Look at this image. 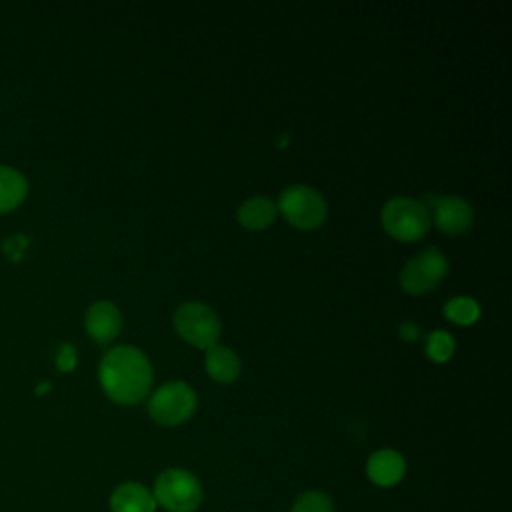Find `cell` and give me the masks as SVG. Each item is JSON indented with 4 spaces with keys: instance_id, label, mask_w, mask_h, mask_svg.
<instances>
[{
    "instance_id": "cell-1",
    "label": "cell",
    "mask_w": 512,
    "mask_h": 512,
    "mask_svg": "<svg viewBox=\"0 0 512 512\" xmlns=\"http://www.w3.org/2000/svg\"><path fill=\"white\" fill-rule=\"evenodd\" d=\"M100 384L106 396L116 404H140L152 386L148 356L136 346H114L100 362Z\"/></svg>"
},
{
    "instance_id": "cell-2",
    "label": "cell",
    "mask_w": 512,
    "mask_h": 512,
    "mask_svg": "<svg viewBox=\"0 0 512 512\" xmlns=\"http://www.w3.org/2000/svg\"><path fill=\"white\" fill-rule=\"evenodd\" d=\"M380 220L384 230L400 242H416L426 236L432 224L430 210L416 198L398 196L382 206Z\"/></svg>"
},
{
    "instance_id": "cell-3",
    "label": "cell",
    "mask_w": 512,
    "mask_h": 512,
    "mask_svg": "<svg viewBox=\"0 0 512 512\" xmlns=\"http://www.w3.org/2000/svg\"><path fill=\"white\" fill-rule=\"evenodd\" d=\"M154 500L168 512H194L200 508L204 492L200 480L184 468H168L154 482Z\"/></svg>"
},
{
    "instance_id": "cell-4",
    "label": "cell",
    "mask_w": 512,
    "mask_h": 512,
    "mask_svg": "<svg viewBox=\"0 0 512 512\" xmlns=\"http://www.w3.org/2000/svg\"><path fill=\"white\" fill-rule=\"evenodd\" d=\"M282 216L298 230H316L328 216L324 196L306 184H294L282 190L276 206Z\"/></svg>"
},
{
    "instance_id": "cell-5",
    "label": "cell",
    "mask_w": 512,
    "mask_h": 512,
    "mask_svg": "<svg viewBox=\"0 0 512 512\" xmlns=\"http://www.w3.org/2000/svg\"><path fill=\"white\" fill-rule=\"evenodd\" d=\"M174 328L182 340L194 348L208 350L218 344L222 324L216 312L204 302H184L174 312Z\"/></svg>"
},
{
    "instance_id": "cell-6",
    "label": "cell",
    "mask_w": 512,
    "mask_h": 512,
    "mask_svg": "<svg viewBox=\"0 0 512 512\" xmlns=\"http://www.w3.org/2000/svg\"><path fill=\"white\" fill-rule=\"evenodd\" d=\"M196 392L186 382H166L148 400V414L160 426H180L196 412Z\"/></svg>"
},
{
    "instance_id": "cell-7",
    "label": "cell",
    "mask_w": 512,
    "mask_h": 512,
    "mask_svg": "<svg viewBox=\"0 0 512 512\" xmlns=\"http://www.w3.org/2000/svg\"><path fill=\"white\" fill-rule=\"evenodd\" d=\"M448 272V260L436 246L426 248L418 256L406 262L400 272V286L404 292L420 296L434 290Z\"/></svg>"
},
{
    "instance_id": "cell-8",
    "label": "cell",
    "mask_w": 512,
    "mask_h": 512,
    "mask_svg": "<svg viewBox=\"0 0 512 512\" xmlns=\"http://www.w3.org/2000/svg\"><path fill=\"white\" fill-rule=\"evenodd\" d=\"M434 224L446 234H464L474 222V210L470 202L460 196H440L434 206Z\"/></svg>"
},
{
    "instance_id": "cell-9",
    "label": "cell",
    "mask_w": 512,
    "mask_h": 512,
    "mask_svg": "<svg viewBox=\"0 0 512 512\" xmlns=\"http://www.w3.org/2000/svg\"><path fill=\"white\" fill-rule=\"evenodd\" d=\"M86 330L92 340L106 344L114 340L122 330V312L116 304L108 300H98L90 304L86 312Z\"/></svg>"
},
{
    "instance_id": "cell-10",
    "label": "cell",
    "mask_w": 512,
    "mask_h": 512,
    "mask_svg": "<svg viewBox=\"0 0 512 512\" xmlns=\"http://www.w3.org/2000/svg\"><path fill=\"white\" fill-rule=\"evenodd\" d=\"M366 474L372 484L390 488V486L398 484L406 474L404 456L392 448L376 450L366 462Z\"/></svg>"
},
{
    "instance_id": "cell-11",
    "label": "cell",
    "mask_w": 512,
    "mask_h": 512,
    "mask_svg": "<svg viewBox=\"0 0 512 512\" xmlns=\"http://www.w3.org/2000/svg\"><path fill=\"white\" fill-rule=\"evenodd\" d=\"M156 506L154 494L138 482H124L110 494L112 512H154Z\"/></svg>"
},
{
    "instance_id": "cell-12",
    "label": "cell",
    "mask_w": 512,
    "mask_h": 512,
    "mask_svg": "<svg viewBox=\"0 0 512 512\" xmlns=\"http://www.w3.org/2000/svg\"><path fill=\"white\" fill-rule=\"evenodd\" d=\"M204 366H206L208 376L220 384L234 382L242 370L240 358L236 356V352L232 348L220 346V344L206 350Z\"/></svg>"
},
{
    "instance_id": "cell-13",
    "label": "cell",
    "mask_w": 512,
    "mask_h": 512,
    "mask_svg": "<svg viewBox=\"0 0 512 512\" xmlns=\"http://www.w3.org/2000/svg\"><path fill=\"white\" fill-rule=\"evenodd\" d=\"M278 208L266 196H252L238 208V222L246 230H264L276 220Z\"/></svg>"
},
{
    "instance_id": "cell-14",
    "label": "cell",
    "mask_w": 512,
    "mask_h": 512,
    "mask_svg": "<svg viewBox=\"0 0 512 512\" xmlns=\"http://www.w3.org/2000/svg\"><path fill=\"white\" fill-rule=\"evenodd\" d=\"M28 192L26 178L8 166H0V212L16 208Z\"/></svg>"
},
{
    "instance_id": "cell-15",
    "label": "cell",
    "mask_w": 512,
    "mask_h": 512,
    "mask_svg": "<svg viewBox=\"0 0 512 512\" xmlns=\"http://www.w3.org/2000/svg\"><path fill=\"white\" fill-rule=\"evenodd\" d=\"M444 316L458 326H472L480 318V304L470 296H456L446 302Z\"/></svg>"
},
{
    "instance_id": "cell-16",
    "label": "cell",
    "mask_w": 512,
    "mask_h": 512,
    "mask_svg": "<svg viewBox=\"0 0 512 512\" xmlns=\"http://www.w3.org/2000/svg\"><path fill=\"white\" fill-rule=\"evenodd\" d=\"M456 350L454 338L446 330H434L426 338V356L438 364L448 362Z\"/></svg>"
},
{
    "instance_id": "cell-17",
    "label": "cell",
    "mask_w": 512,
    "mask_h": 512,
    "mask_svg": "<svg viewBox=\"0 0 512 512\" xmlns=\"http://www.w3.org/2000/svg\"><path fill=\"white\" fill-rule=\"evenodd\" d=\"M290 512H334V504L326 492L308 490L294 500Z\"/></svg>"
},
{
    "instance_id": "cell-18",
    "label": "cell",
    "mask_w": 512,
    "mask_h": 512,
    "mask_svg": "<svg viewBox=\"0 0 512 512\" xmlns=\"http://www.w3.org/2000/svg\"><path fill=\"white\" fill-rule=\"evenodd\" d=\"M56 364H58V368H60L62 372L74 370V366H76V350H74L70 344L60 346L58 356H56Z\"/></svg>"
},
{
    "instance_id": "cell-19",
    "label": "cell",
    "mask_w": 512,
    "mask_h": 512,
    "mask_svg": "<svg viewBox=\"0 0 512 512\" xmlns=\"http://www.w3.org/2000/svg\"><path fill=\"white\" fill-rule=\"evenodd\" d=\"M398 334H400V338H402V340L412 342V340H416V338H418L420 330H418V326H416L414 322H402V324H400V328H398Z\"/></svg>"
}]
</instances>
